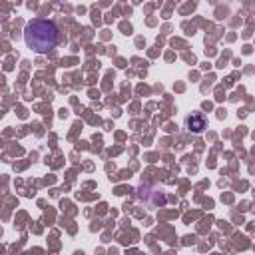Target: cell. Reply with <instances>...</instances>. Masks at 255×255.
Returning <instances> with one entry per match:
<instances>
[{"mask_svg": "<svg viewBox=\"0 0 255 255\" xmlns=\"http://www.w3.org/2000/svg\"><path fill=\"white\" fill-rule=\"evenodd\" d=\"M24 40L28 44V48H32L38 54H46L50 52L56 44H58V28L54 22L44 20V18H36L32 20L26 30H24Z\"/></svg>", "mask_w": 255, "mask_h": 255, "instance_id": "1", "label": "cell"}, {"mask_svg": "<svg viewBox=\"0 0 255 255\" xmlns=\"http://www.w3.org/2000/svg\"><path fill=\"white\" fill-rule=\"evenodd\" d=\"M139 199L151 209L165 203V195H163L161 187H155V185H141L139 187Z\"/></svg>", "mask_w": 255, "mask_h": 255, "instance_id": "2", "label": "cell"}, {"mask_svg": "<svg viewBox=\"0 0 255 255\" xmlns=\"http://www.w3.org/2000/svg\"><path fill=\"white\" fill-rule=\"evenodd\" d=\"M185 128L191 131V133H201L205 128H207V120L201 116V114H189L185 118Z\"/></svg>", "mask_w": 255, "mask_h": 255, "instance_id": "3", "label": "cell"}]
</instances>
